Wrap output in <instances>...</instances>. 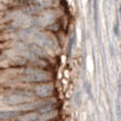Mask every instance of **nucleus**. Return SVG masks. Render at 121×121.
<instances>
[{
	"label": "nucleus",
	"instance_id": "1",
	"mask_svg": "<svg viewBox=\"0 0 121 121\" xmlns=\"http://www.w3.org/2000/svg\"><path fill=\"white\" fill-rule=\"evenodd\" d=\"M33 94L29 90H17L2 97V103L5 105H23L33 101Z\"/></svg>",
	"mask_w": 121,
	"mask_h": 121
},
{
	"label": "nucleus",
	"instance_id": "2",
	"mask_svg": "<svg viewBox=\"0 0 121 121\" xmlns=\"http://www.w3.org/2000/svg\"><path fill=\"white\" fill-rule=\"evenodd\" d=\"M22 80L29 83H46L49 82L50 75L47 71L40 68H28L25 69L22 72Z\"/></svg>",
	"mask_w": 121,
	"mask_h": 121
},
{
	"label": "nucleus",
	"instance_id": "3",
	"mask_svg": "<svg viewBox=\"0 0 121 121\" xmlns=\"http://www.w3.org/2000/svg\"><path fill=\"white\" fill-rule=\"evenodd\" d=\"M32 38L36 43V45L42 47L43 49H51V50H53L56 47L54 38H52L49 34L44 33V32H35L32 35Z\"/></svg>",
	"mask_w": 121,
	"mask_h": 121
},
{
	"label": "nucleus",
	"instance_id": "4",
	"mask_svg": "<svg viewBox=\"0 0 121 121\" xmlns=\"http://www.w3.org/2000/svg\"><path fill=\"white\" fill-rule=\"evenodd\" d=\"M53 85L50 82L37 84L35 87V95L39 98H48L53 94Z\"/></svg>",
	"mask_w": 121,
	"mask_h": 121
},
{
	"label": "nucleus",
	"instance_id": "5",
	"mask_svg": "<svg viewBox=\"0 0 121 121\" xmlns=\"http://www.w3.org/2000/svg\"><path fill=\"white\" fill-rule=\"evenodd\" d=\"M39 114L37 111H31V112H27L25 115L20 116L19 120L20 121H37Z\"/></svg>",
	"mask_w": 121,
	"mask_h": 121
},
{
	"label": "nucleus",
	"instance_id": "6",
	"mask_svg": "<svg viewBox=\"0 0 121 121\" xmlns=\"http://www.w3.org/2000/svg\"><path fill=\"white\" fill-rule=\"evenodd\" d=\"M19 115V112L17 111H0V121L10 120Z\"/></svg>",
	"mask_w": 121,
	"mask_h": 121
},
{
	"label": "nucleus",
	"instance_id": "7",
	"mask_svg": "<svg viewBox=\"0 0 121 121\" xmlns=\"http://www.w3.org/2000/svg\"><path fill=\"white\" fill-rule=\"evenodd\" d=\"M113 30H114V34L119 37L120 36V25H119V20H117V19H116L115 22H114Z\"/></svg>",
	"mask_w": 121,
	"mask_h": 121
},
{
	"label": "nucleus",
	"instance_id": "8",
	"mask_svg": "<svg viewBox=\"0 0 121 121\" xmlns=\"http://www.w3.org/2000/svg\"><path fill=\"white\" fill-rule=\"evenodd\" d=\"M115 111H116V116H117V119L119 121H121V104H120V102H116Z\"/></svg>",
	"mask_w": 121,
	"mask_h": 121
},
{
	"label": "nucleus",
	"instance_id": "9",
	"mask_svg": "<svg viewBox=\"0 0 121 121\" xmlns=\"http://www.w3.org/2000/svg\"><path fill=\"white\" fill-rule=\"evenodd\" d=\"M84 88H85V90H86V92H87V95L89 97H91L92 98V91H91V85H90L88 82H86L85 83V85H84Z\"/></svg>",
	"mask_w": 121,
	"mask_h": 121
},
{
	"label": "nucleus",
	"instance_id": "10",
	"mask_svg": "<svg viewBox=\"0 0 121 121\" xmlns=\"http://www.w3.org/2000/svg\"><path fill=\"white\" fill-rule=\"evenodd\" d=\"M117 89H118V97L121 99V72L118 77V82H117Z\"/></svg>",
	"mask_w": 121,
	"mask_h": 121
},
{
	"label": "nucleus",
	"instance_id": "11",
	"mask_svg": "<svg viewBox=\"0 0 121 121\" xmlns=\"http://www.w3.org/2000/svg\"><path fill=\"white\" fill-rule=\"evenodd\" d=\"M74 99H75V101H77V104L78 105H81V95L77 94V95H75V97H74Z\"/></svg>",
	"mask_w": 121,
	"mask_h": 121
},
{
	"label": "nucleus",
	"instance_id": "12",
	"mask_svg": "<svg viewBox=\"0 0 121 121\" xmlns=\"http://www.w3.org/2000/svg\"><path fill=\"white\" fill-rule=\"evenodd\" d=\"M119 16H120V19H121V5L119 6Z\"/></svg>",
	"mask_w": 121,
	"mask_h": 121
},
{
	"label": "nucleus",
	"instance_id": "13",
	"mask_svg": "<svg viewBox=\"0 0 121 121\" xmlns=\"http://www.w3.org/2000/svg\"><path fill=\"white\" fill-rule=\"evenodd\" d=\"M88 121H92V120H90V119H88Z\"/></svg>",
	"mask_w": 121,
	"mask_h": 121
}]
</instances>
